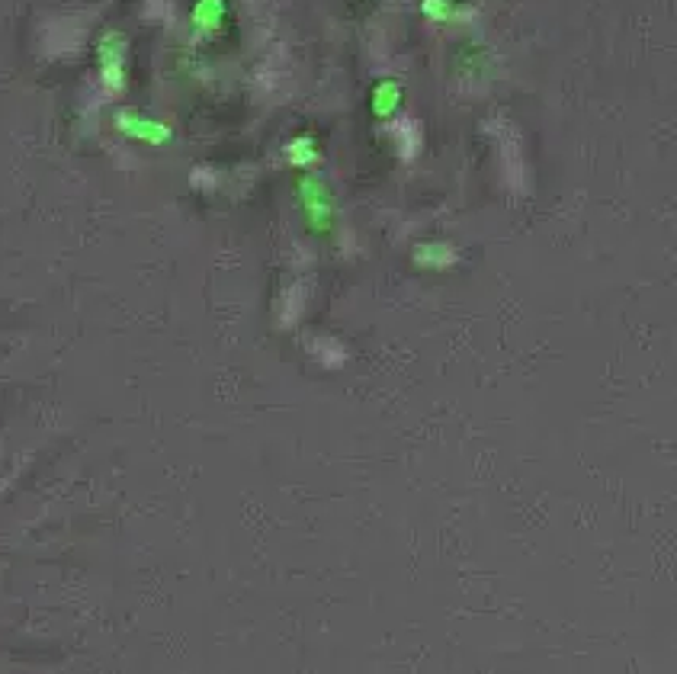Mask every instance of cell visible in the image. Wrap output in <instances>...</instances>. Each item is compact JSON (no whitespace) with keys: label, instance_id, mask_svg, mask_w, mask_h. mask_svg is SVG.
<instances>
[{"label":"cell","instance_id":"cell-1","mask_svg":"<svg viewBox=\"0 0 677 674\" xmlns=\"http://www.w3.org/2000/svg\"><path fill=\"white\" fill-rule=\"evenodd\" d=\"M402 104H405V87L398 84V80L386 78V80H379L376 87H372L370 94V110L376 120L389 122L395 120L398 112H402Z\"/></svg>","mask_w":677,"mask_h":674},{"label":"cell","instance_id":"cell-2","mask_svg":"<svg viewBox=\"0 0 677 674\" xmlns=\"http://www.w3.org/2000/svg\"><path fill=\"white\" fill-rule=\"evenodd\" d=\"M318 154H322V151H318V142L312 138V135H296V138L286 145V158H289L296 167L315 164Z\"/></svg>","mask_w":677,"mask_h":674}]
</instances>
